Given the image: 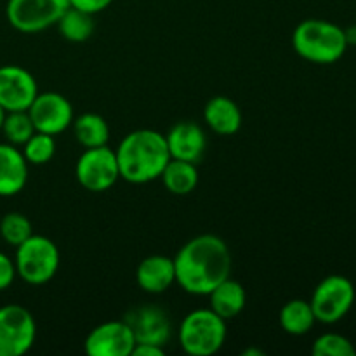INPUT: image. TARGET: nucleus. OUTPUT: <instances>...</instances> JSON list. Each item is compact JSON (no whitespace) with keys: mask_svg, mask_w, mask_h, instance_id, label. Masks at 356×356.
<instances>
[{"mask_svg":"<svg viewBox=\"0 0 356 356\" xmlns=\"http://www.w3.org/2000/svg\"><path fill=\"white\" fill-rule=\"evenodd\" d=\"M172 259L176 284L191 296H207L222 280L232 277V250L221 236L212 233L188 240Z\"/></svg>","mask_w":356,"mask_h":356,"instance_id":"nucleus-1","label":"nucleus"},{"mask_svg":"<svg viewBox=\"0 0 356 356\" xmlns=\"http://www.w3.org/2000/svg\"><path fill=\"white\" fill-rule=\"evenodd\" d=\"M120 179L131 184H146L160 179L170 153L165 134L153 129H138L125 136L115 149Z\"/></svg>","mask_w":356,"mask_h":356,"instance_id":"nucleus-2","label":"nucleus"},{"mask_svg":"<svg viewBox=\"0 0 356 356\" xmlns=\"http://www.w3.org/2000/svg\"><path fill=\"white\" fill-rule=\"evenodd\" d=\"M296 54L316 65L339 61L348 49L346 33L336 23L325 19H305L292 33Z\"/></svg>","mask_w":356,"mask_h":356,"instance_id":"nucleus-3","label":"nucleus"},{"mask_svg":"<svg viewBox=\"0 0 356 356\" xmlns=\"http://www.w3.org/2000/svg\"><path fill=\"white\" fill-rule=\"evenodd\" d=\"M228 329L226 320L211 308H198L188 313L177 329V341L186 355L212 356L225 346Z\"/></svg>","mask_w":356,"mask_h":356,"instance_id":"nucleus-4","label":"nucleus"},{"mask_svg":"<svg viewBox=\"0 0 356 356\" xmlns=\"http://www.w3.org/2000/svg\"><path fill=\"white\" fill-rule=\"evenodd\" d=\"M59 249L49 236L31 235L16 247L14 266L16 275L28 285H44L56 277L59 270Z\"/></svg>","mask_w":356,"mask_h":356,"instance_id":"nucleus-5","label":"nucleus"},{"mask_svg":"<svg viewBox=\"0 0 356 356\" xmlns=\"http://www.w3.org/2000/svg\"><path fill=\"white\" fill-rule=\"evenodd\" d=\"M355 285L343 275H330L323 278L313 291L309 305L316 322L332 325L350 313L355 302Z\"/></svg>","mask_w":356,"mask_h":356,"instance_id":"nucleus-6","label":"nucleus"},{"mask_svg":"<svg viewBox=\"0 0 356 356\" xmlns=\"http://www.w3.org/2000/svg\"><path fill=\"white\" fill-rule=\"evenodd\" d=\"M68 7V0H7L6 17L21 33H38L56 26Z\"/></svg>","mask_w":356,"mask_h":356,"instance_id":"nucleus-7","label":"nucleus"},{"mask_svg":"<svg viewBox=\"0 0 356 356\" xmlns=\"http://www.w3.org/2000/svg\"><path fill=\"white\" fill-rule=\"evenodd\" d=\"M75 177L80 186L90 193L110 190L120 179L115 149L108 148V145L83 149L76 160Z\"/></svg>","mask_w":356,"mask_h":356,"instance_id":"nucleus-8","label":"nucleus"},{"mask_svg":"<svg viewBox=\"0 0 356 356\" xmlns=\"http://www.w3.org/2000/svg\"><path fill=\"white\" fill-rule=\"evenodd\" d=\"M37 339V322L30 309L19 305L0 308V356H23Z\"/></svg>","mask_w":356,"mask_h":356,"instance_id":"nucleus-9","label":"nucleus"},{"mask_svg":"<svg viewBox=\"0 0 356 356\" xmlns=\"http://www.w3.org/2000/svg\"><path fill=\"white\" fill-rule=\"evenodd\" d=\"M28 115L33 122L35 131L51 136L65 132L75 118L72 103L66 99V96L54 90L38 92L28 108Z\"/></svg>","mask_w":356,"mask_h":356,"instance_id":"nucleus-10","label":"nucleus"},{"mask_svg":"<svg viewBox=\"0 0 356 356\" xmlns=\"http://www.w3.org/2000/svg\"><path fill=\"white\" fill-rule=\"evenodd\" d=\"M136 337L125 320H110L94 327L86 337L83 350L89 356H131Z\"/></svg>","mask_w":356,"mask_h":356,"instance_id":"nucleus-11","label":"nucleus"},{"mask_svg":"<svg viewBox=\"0 0 356 356\" xmlns=\"http://www.w3.org/2000/svg\"><path fill=\"white\" fill-rule=\"evenodd\" d=\"M38 94V83L19 65L0 66V108L3 111H26Z\"/></svg>","mask_w":356,"mask_h":356,"instance_id":"nucleus-12","label":"nucleus"},{"mask_svg":"<svg viewBox=\"0 0 356 356\" xmlns=\"http://www.w3.org/2000/svg\"><path fill=\"white\" fill-rule=\"evenodd\" d=\"M124 320L131 325L136 343L165 348L172 337V323L165 309L160 306H139V308L131 309Z\"/></svg>","mask_w":356,"mask_h":356,"instance_id":"nucleus-13","label":"nucleus"},{"mask_svg":"<svg viewBox=\"0 0 356 356\" xmlns=\"http://www.w3.org/2000/svg\"><path fill=\"white\" fill-rule=\"evenodd\" d=\"M165 141L170 159L191 163L200 162L207 148L204 129L195 122H179L172 125V129L165 134Z\"/></svg>","mask_w":356,"mask_h":356,"instance_id":"nucleus-14","label":"nucleus"},{"mask_svg":"<svg viewBox=\"0 0 356 356\" xmlns=\"http://www.w3.org/2000/svg\"><path fill=\"white\" fill-rule=\"evenodd\" d=\"M136 282L146 294H163L176 284L174 259L160 254L145 257L136 270Z\"/></svg>","mask_w":356,"mask_h":356,"instance_id":"nucleus-15","label":"nucleus"},{"mask_svg":"<svg viewBox=\"0 0 356 356\" xmlns=\"http://www.w3.org/2000/svg\"><path fill=\"white\" fill-rule=\"evenodd\" d=\"M28 181V162L23 152L10 143H0V197L21 193Z\"/></svg>","mask_w":356,"mask_h":356,"instance_id":"nucleus-16","label":"nucleus"},{"mask_svg":"<svg viewBox=\"0 0 356 356\" xmlns=\"http://www.w3.org/2000/svg\"><path fill=\"white\" fill-rule=\"evenodd\" d=\"M204 120L216 134L233 136L242 127V111L232 97L216 96L205 104Z\"/></svg>","mask_w":356,"mask_h":356,"instance_id":"nucleus-17","label":"nucleus"},{"mask_svg":"<svg viewBox=\"0 0 356 356\" xmlns=\"http://www.w3.org/2000/svg\"><path fill=\"white\" fill-rule=\"evenodd\" d=\"M209 299H211V309L218 313L222 320L236 318L240 313L245 309L247 305V291L238 280H233L228 277L222 280L218 287L212 289L209 292Z\"/></svg>","mask_w":356,"mask_h":356,"instance_id":"nucleus-18","label":"nucleus"},{"mask_svg":"<svg viewBox=\"0 0 356 356\" xmlns=\"http://www.w3.org/2000/svg\"><path fill=\"white\" fill-rule=\"evenodd\" d=\"M160 179L163 181V186L167 188L169 193L177 195V197L190 195L198 184L197 163L170 159Z\"/></svg>","mask_w":356,"mask_h":356,"instance_id":"nucleus-19","label":"nucleus"},{"mask_svg":"<svg viewBox=\"0 0 356 356\" xmlns=\"http://www.w3.org/2000/svg\"><path fill=\"white\" fill-rule=\"evenodd\" d=\"M73 132L75 139L83 148H97L110 141V125L104 117L97 113H82L73 118Z\"/></svg>","mask_w":356,"mask_h":356,"instance_id":"nucleus-20","label":"nucleus"},{"mask_svg":"<svg viewBox=\"0 0 356 356\" xmlns=\"http://www.w3.org/2000/svg\"><path fill=\"white\" fill-rule=\"evenodd\" d=\"M316 318L309 301L292 299L280 309V327L291 336H305L315 327Z\"/></svg>","mask_w":356,"mask_h":356,"instance_id":"nucleus-21","label":"nucleus"},{"mask_svg":"<svg viewBox=\"0 0 356 356\" xmlns=\"http://www.w3.org/2000/svg\"><path fill=\"white\" fill-rule=\"evenodd\" d=\"M59 33L65 40L73 42V44H82L92 37L94 30H96V23H94V16L83 10L75 9V7H68L65 10L59 21L56 23Z\"/></svg>","mask_w":356,"mask_h":356,"instance_id":"nucleus-22","label":"nucleus"},{"mask_svg":"<svg viewBox=\"0 0 356 356\" xmlns=\"http://www.w3.org/2000/svg\"><path fill=\"white\" fill-rule=\"evenodd\" d=\"M0 132L3 134V138L7 139V143L14 146H23L31 136L35 134L33 122H31L30 115L26 111H7L3 115L2 129Z\"/></svg>","mask_w":356,"mask_h":356,"instance_id":"nucleus-23","label":"nucleus"},{"mask_svg":"<svg viewBox=\"0 0 356 356\" xmlns=\"http://www.w3.org/2000/svg\"><path fill=\"white\" fill-rule=\"evenodd\" d=\"M24 159L28 165H45L51 162L56 155V141L54 136L44 134V132H35L23 146H21Z\"/></svg>","mask_w":356,"mask_h":356,"instance_id":"nucleus-24","label":"nucleus"},{"mask_svg":"<svg viewBox=\"0 0 356 356\" xmlns=\"http://www.w3.org/2000/svg\"><path fill=\"white\" fill-rule=\"evenodd\" d=\"M33 235V226L31 221L21 212H7L0 219V236L9 245L17 247Z\"/></svg>","mask_w":356,"mask_h":356,"instance_id":"nucleus-25","label":"nucleus"},{"mask_svg":"<svg viewBox=\"0 0 356 356\" xmlns=\"http://www.w3.org/2000/svg\"><path fill=\"white\" fill-rule=\"evenodd\" d=\"M315 356H356V348L348 337L336 332H327L316 337L312 346Z\"/></svg>","mask_w":356,"mask_h":356,"instance_id":"nucleus-26","label":"nucleus"},{"mask_svg":"<svg viewBox=\"0 0 356 356\" xmlns=\"http://www.w3.org/2000/svg\"><path fill=\"white\" fill-rule=\"evenodd\" d=\"M16 266L14 259H10L7 254L0 252V292L7 291L16 280Z\"/></svg>","mask_w":356,"mask_h":356,"instance_id":"nucleus-27","label":"nucleus"},{"mask_svg":"<svg viewBox=\"0 0 356 356\" xmlns=\"http://www.w3.org/2000/svg\"><path fill=\"white\" fill-rule=\"evenodd\" d=\"M70 7H75V9L83 10V13H89L92 16L103 13L104 9L113 3V0H68Z\"/></svg>","mask_w":356,"mask_h":356,"instance_id":"nucleus-28","label":"nucleus"},{"mask_svg":"<svg viewBox=\"0 0 356 356\" xmlns=\"http://www.w3.org/2000/svg\"><path fill=\"white\" fill-rule=\"evenodd\" d=\"M163 355H165V348L155 346V344L136 343L131 356H163Z\"/></svg>","mask_w":356,"mask_h":356,"instance_id":"nucleus-29","label":"nucleus"},{"mask_svg":"<svg viewBox=\"0 0 356 356\" xmlns=\"http://www.w3.org/2000/svg\"><path fill=\"white\" fill-rule=\"evenodd\" d=\"M243 356H264V351L263 350H254V348H250V350H245L242 353Z\"/></svg>","mask_w":356,"mask_h":356,"instance_id":"nucleus-30","label":"nucleus"},{"mask_svg":"<svg viewBox=\"0 0 356 356\" xmlns=\"http://www.w3.org/2000/svg\"><path fill=\"white\" fill-rule=\"evenodd\" d=\"M3 115H6V111L0 108V129H2V122H3Z\"/></svg>","mask_w":356,"mask_h":356,"instance_id":"nucleus-31","label":"nucleus"}]
</instances>
